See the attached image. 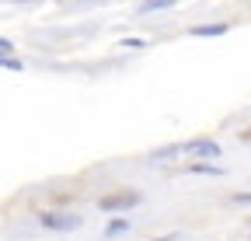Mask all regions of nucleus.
Listing matches in <instances>:
<instances>
[{
	"mask_svg": "<svg viewBox=\"0 0 251 241\" xmlns=\"http://www.w3.org/2000/svg\"><path fill=\"white\" fill-rule=\"evenodd\" d=\"M140 199H143V196H140L136 189H119V192H105V196L98 199V206L105 210V214H119V210H133Z\"/></svg>",
	"mask_w": 251,
	"mask_h": 241,
	"instance_id": "1",
	"label": "nucleus"
},
{
	"mask_svg": "<svg viewBox=\"0 0 251 241\" xmlns=\"http://www.w3.org/2000/svg\"><path fill=\"white\" fill-rule=\"evenodd\" d=\"M84 220L77 214H42V227L46 231H77Z\"/></svg>",
	"mask_w": 251,
	"mask_h": 241,
	"instance_id": "2",
	"label": "nucleus"
},
{
	"mask_svg": "<svg viewBox=\"0 0 251 241\" xmlns=\"http://www.w3.org/2000/svg\"><path fill=\"white\" fill-rule=\"evenodd\" d=\"M185 154L188 158H220V143L216 140H188Z\"/></svg>",
	"mask_w": 251,
	"mask_h": 241,
	"instance_id": "3",
	"label": "nucleus"
},
{
	"mask_svg": "<svg viewBox=\"0 0 251 241\" xmlns=\"http://www.w3.org/2000/svg\"><path fill=\"white\" fill-rule=\"evenodd\" d=\"M227 21H220V25H196V28H188V35H196V39H216V35H227Z\"/></svg>",
	"mask_w": 251,
	"mask_h": 241,
	"instance_id": "4",
	"label": "nucleus"
},
{
	"mask_svg": "<svg viewBox=\"0 0 251 241\" xmlns=\"http://www.w3.org/2000/svg\"><path fill=\"white\" fill-rule=\"evenodd\" d=\"M178 154H185V143H168L161 150H153L150 161H168V158H178Z\"/></svg>",
	"mask_w": 251,
	"mask_h": 241,
	"instance_id": "5",
	"label": "nucleus"
},
{
	"mask_svg": "<svg viewBox=\"0 0 251 241\" xmlns=\"http://www.w3.org/2000/svg\"><path fill=\"white\" fill-rule=\"evenodd\" d=\"M178 0H143L140 4V14H150V11H164V7H175Z\"/></svg>",
	"mask_w": 251,
	"mask_h": 241,
	"instance_id": "6",
	"label": "nucleus"
},
{
	"mask_svg": "<svg viewBox=\"0 0 251 241\" xmlns=\"http://www.w3.org/2000/svg\"><path fill=\"white\" fill-rule=\"evenodd\" d=\"M188 175H224V168L220 164H185Z\"/></svg>",
	"mask_w": 251,
	"mask_h": 241,
	"instance_id": "7",
	"label": "nucleus"
},
{
	"mask_svg": "<svg viewBox=\"0 0 251 241\" xmlns=\"http://www.w3.org/2000/svg\"><path fill=\"white\" fill-rule=\"evenodd\" d=\"M126 231H129V220L119 217V220H112V224L105 227V238H119V234H126Z\"/></svg>",
	"mask_w": 251,
	"mask_h": 241,
	"instance_id": "8",
	"label": "nucleus"
},
{
	"mask_svg": "<svg viewBox=\"0 0 251 241\" xmlns=\"http://www.w3.org/2000/svg\"><path fill=\"white\" fill-rule=\"evenodd\" d=\"M234 203H237V206H251V192H237Z\"/></svg>",
	"mask_w": 251,
	"mask_h": 241,
	"instance_id": "9",
	"label": "nucleus"
},
{
	"mask_svg": "<svg viewBox=\"0 0 251 241\" xmlns=\"http://www.w3.org/2000/svg\"><path fill=\"white\" fill-rule=\"evenodd\" d=\"M4 67H7V70H21V59H11V56H7V59H4Z\"/></svg>",
	"mask_w": 251,
	"mask_h": 241,
	"instance_id": "10",
	"label": "nucleus"
},
{
	"mask_svg": "<svg viewBox=\"0 0 251 241\" xmlns=\"http://www.w3.org/2000/svg\"><path fill=\"white\" fill-rule=\"evenodd\" d=\"M178 238H181V234L175 231V234H161V238H153V241H178Z\"/></svg>",
	"mask_w": 251,
	"mask_h": 241,
	"instance_id": "11",
	"label": "nucleus"
},
{
	"mask_svg": "<svg viewBox=\"0 0 251 241\" xmlns=\"http://www.w3.org/2000/svg\"><path fill=\"white\" fill-rule=\"evenodd\" d=\"M241 140H244V143H251V126H248V130L241 133Z\"/></svg>",
	"mask_w": 251,
	"mask_h": 241,
	"instance_id": "12",
	"label": "nucleus"
}]
</instances>
